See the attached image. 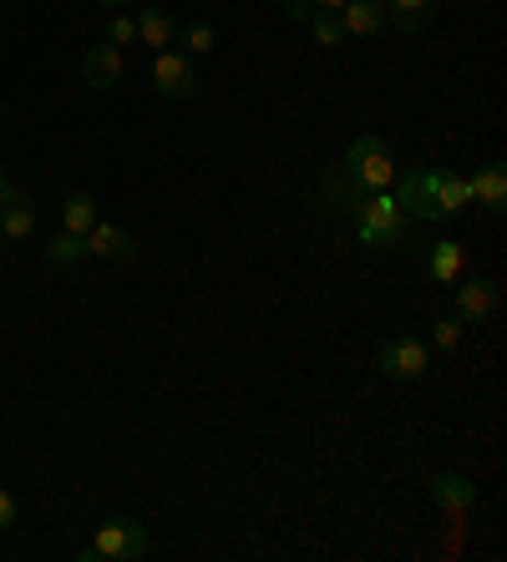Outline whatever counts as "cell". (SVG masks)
I'll return each instance as SVG.
<instances>
[{
  "label": "cell",
  "mask_w": 507,
  "mask_h": 562,
  "mask_svg": "<svg viewBox=\"0 0 507 562\" xmlns=\"http://www.w3.org/2000/svg\"><path fill=\"white\" fill-rule=\"evenodd\" d=\"M406 213H401V203L391 193H371L356 209V238L361 244H371V249H396L401 238H406Z\"/></svg>",
  "instance_id": "1"
},
{
  "label": "cell",
  "mask_w": 507,
  "mask_h": 562,
  "mask_svg": "<svg viewBox=\"0 0 507 562\" xmlns=\"http://www.w3.org/2000/svg\"><path fill=\"white\" fill-rule=\"evenodd\" d=\"M340 162H346V172L365 193H386V188L396 183V157H391V147L381 143V137H356Z\"/></svg>",
  "instance_id": "2"
},
{
  "label": "cell",
  "mask_w": 507,
  "mask_h": 562,
  "mask_svg": "<svg viewBox=\"0 0 507 562\" xmlns=\"http://www.w3.org/2000/svg\"><path fill=\"white\" fill-rule=\"evenodd\" d=\"M87 558H102V562H137V558H147V527L133 522V517H108V522L97 527Z\"/></svg>",
  "instance_id": "3"
},
{
  "label": "cell",
  "mask_w": 507,
  "mask_h": 562,
  "mask_svg": "<svg viewBox=\"0 0 507 562\" xmlns=\"http://www.w3.org/2000/svg\"><path fill=\"white\" fill-rule=\"evenodd\" d=\"M375 370L391 380H421L431 370V345L416 340V335H396L375 350Z\"/></svg>",
  "instance_id": "4"
},
{
  "label": "cell",
  "mask_w": 507,
  "mask_h": 562,
  "mask_svg": "<svg viewBox=\"0 0 507 562\" xmlns=\"http://www.w3.org/2000/svg\"><path fill=\"white\" fill-rule=\"evenodd\" d=\"M153 92L168 97V102H183V97L199 92V71H193V56L183 52H153Z\"/></svg>",
  "instance_id": "5"
},
{
  "label": "cell",
  "mask_w": 507,
  "mask_h": 562,
  "mask_svg": "<svg viewBox=\"0 0 507 562\" xmlns=\"http://www.w3.org/2000/svg\"><path fill=\"white\" fill-rule=\"evenodd\" d=\"M396 203L406 218H427V223H441L447 213H441V198H437V183H431V168H416L406 172L396 183Z\"/></svg>",
  "instance_id": "6"
},
{
  "label": "cell",
  "mask_w": 507,
  "mask_h": 562,
  "mask_svg": "<svg viewBox=\"0 0 507 562\" xmlns=\"http://www.w3.org/2000/svg\"><path fill=\"white\" fill-rule=\"evenodd\" d=\"M452 314L462 319V325H487V319L497 314V284L493 279H467V284H457Z\"/></svg>",
  "instance_id": "7"
},
{
  "label": "cell",
  "mask_w": 507,
  "mask_h": 562,
  "mask_svg": "<svg viewBox=\"0 0 507 562\" xmlns=\"http://www.w3.org/2000/svg\"><path fill=\"white\" fill-rule=\"evenodd\" d=\"M0 234L11 238V244H26L36 234V203H31V193L11 188V193L0 198Z\"/></svg>",
  "instance_id": "8"
},
{
  "label": "cell",
  "mask_w": 507,
  "mask_h": 562,
  "mask_svg": "<svg viewBox=\"0 0 507 562\" xmlns=\"http://www.w3.org/2000/svg\"><path fill=\"white\" fill-rule=\"evenodd\" d=\"M81 81H87L92 92H108V87L122 81V52L112 41H102V46H92V52L81 56Z\"/></svg>",
  "instance_id": "9"
},
{
  "label": "cell",
  "mask_w": 507,
  "mask_h": 562,
  "mask_svg": "<svg viewBox=\"0 0 507 562\" xmlns=\"http://www.w3.org/2000/svg\"><path fill=\"white\" fill-rule=\"evenodd\" d=\"M133 254H137V238L127 228H117V223L97 218L87 228V259H133Z\"/></svg>",
  "instance_id": "10"
},
{
  "label": "cell",
  "mask_w": 507,
  "mask_h": 562,
  "mask_svg": "<svg viewBox=\"0 0 507 562\" xmlns=\"http://www.w3.org/2000/svg\"><path fill=\"white\" fill-rule=\"evenodd\" d=\"M467 193L477 198L487 213H503L507 209V168L503 162H482V168L467 178Z\"/></svg>",
  "instance_id": "11"
},
{
  "label": "cell",
  "mask_w": 507,
  "mask_h": 562,
  "mask_svg": "<svg viewBox=\"0 0 507 562\" xmlns=\"http://www.w3.org/2000/svg\"><path fill=\"white\" fill-rule=\"evenodd\" d=\"M431 497H437L441 507H447L457 522H462V517L477 507V486H472L467 476H457V471H441L437 482H431Z\"/></svg>",
  "instance_id": "12"
},
{
  "label": "cell",
  "mask_w": 507,
  "mask_h": 562,
  "mask_svg": "<svg viewBox=\"0 0 507 562\" xmlns=\"http://www.w3.org/2000/svg\"><path fill=\"white\" fill-rule=\"evenodd\" d=\"M391 21H386V5H375V0H350L346 11H340V31L350 36H381Z\"/></svg>",
  "instance_id": "13"
},
{
  "label": "cell",
  "mask_w": 507,
  "mask_h": 562,
  "mask_svg": "<svg viewBox=\"0 0 507 562\" xmlns=\"http://www.w3.org/2000/svg\"><path fill=\"white\" fill-rule=\"evenodd\" d=\"M431 15H437V0H386V21L406 36H421L431 26Z\"/></svg>",
  "instance_id": "14"
},
{
  "label": "cell",
  "mask_w": 507,
  "mask_h": 562,
  "mask_svg": "<svg viewBox=\"0 0 507 562\" xmlns=\"http://www.w3.org/2000/svg\"><path fill=\"white\" fill-rule=\"evenodd\" d=\"M178 36V21L168 11H158V5H147L143 15H137V41H143L147 52H168Z\"/></svg>",
  "instance_id": "15"
},
{
  "label": "cell",
  "mask_w": 507,
  "mask_h": 562,
  "mask_svg": "<svg viewBox=\"0 0 507 562\" xmlns=\"http://www.w3.org/2000/svg\"><path fill=\"white\" fill-rule=\"evenodd\" d=\"M462 263H467V249L457 244V238H437L427 254V269L437 284H457V274H462Z\"/></svg>",
  "instance_id": "16"
},
{
  "label": "cell",
  "mask_w": 507,
  "mask_h": 562,
  "mask_svg": "<svg viewBox=\"0 0 507 562\" xmlns=\"http://www.w3.org/2000/svg\"><path fill=\"white\" fill-rule=\"evenodd\" d=\"M325 193H330V203H340L346 213H356V209L365 203V198H371V193H365V188L346 172V162H335V168L325 172Z\"/></svg>",
  "instance_id": "17"
},
{
  "label": "cell",
  "mask_w": 507,
  "mask_h": 562,
  "mask_svg": "<svg viewBox=\"0 0 507 562\" xmlns=\"http://www.w3.org/2000/svg\"><path fill=\"white\" fill-rule=\"evenodd\" d=\"M431 183H437V198H441V213H447V218H457V213L472 203L467 178H457L452 168H431Z\"/></svg>",
  "instance_id": "18"
},
{
  "label": "cell",
  "mask_w": 507,
  "mask_h": 562,
  "mask_svg": "<svg viewBox=\"0 0 507 562\" xmlns=\"http://www.w3.org/2000/svg\"><path fill=\"white\" fill-rule=\"evenodd\" d=\"M41 254H46V263H52V269H67V263L87 259V238H81V234H56L52 244H41Z\"/></svg>",
  "instance_id": "19"
},
{
  "label": "cell",
  "mask_w": 507,
  "mask_h": 562,
  "mask_svg": "<svg viewBox=\"0 0 507 562\" xmlns=\"http://www.w3.org/2000/svg\"><path fill=\"white\" fill-rule=\"evenodd\" d=\"M61 223H67V234L87 238V228L97 223V198L92 193H71L67 203H61Z\"/></svg>",
  "instance_id": "20"
},
{
  "label": "cell",
  "mask_w": 507,
  "mask_h": 562,
  "mask_svg": "<svg viewBox=\"0 0 507 562\" xmlns=\"http://www.w3.org/2000/svg\"><path fill=\"white\" fill-rule=\"evenodd\" d=\"M178 52H183V56H209V52H214V26H209V21H188V26H178Z\"/></svg>",
  "instance_id": "21"
},
{
  "label": "cell",
  "mask_w": 507,
  "mask_h": 562,
  "mask_svg": "<svg viewBox=\"0 0 507 562\" xmlns=\"http://www.w3.org/2000/svg\"><path fill=\"white\" fill-rule=\"evenodd\" d=\"M309 36L320 41V46H346V31H340V15H330V11H320V5H315V11H309Z\"/></svg>",
  "instance_id": "22"
},
{
  "label": "cell",
  "mask_w": 507,
  "mask_h": 562,
  "mask_svg": "<svg viewBox=\"0 0 507 562\" xmlns=\"http://www.w3.org/2000/svg\"><path fill=\"white\" fill-rule=\"evenodd\" d=\"M431 340H437V350H457V345H462V319H457V314H437Z\"/></svg>",
  "instance_id": "23"
},
{
  "label": "cell",
  "mask_w": 507,
  "mask_h": 562,
  "mask_svg": "<svg viewBox=\"0 0 507 562\" xmlns=\"http://www.w3.org/2000/svg\"><path fill=\"white\" fill-rule=\"evenodd\" d=\"M108 41L117 46V52H122V46H133V41H137V15H117V11H112V21H108Z\"/></svg>",
  "instance_id": "24"
},
{
  "label": "cell",
  "mask_w": 507,
  "mask_h": 562,
  "mask_svg": "<svg viewBox=\"0 0 507 562\" xmlns=\"http://www.w3.org/2000/svg\"><path fill=\"white\" fill-rule=\"evenodd\" d=\"M15 517H21V507H15V497L5 492V486H0V532H11Z\"/></svg>",
  "instance_id": "25"
},
{
  "label": "cell",
  "mask_w": 507,
  "mask_h": 562,
  "mask_svg": "<svg viewBox=\"0 0 507 562\" xmlns=\"http://www.w3.org/2000/svg\"><path fill=\"white\" fill-rule=\"evenodd\" d=\"M315 5H320V11H330V15H340L350 5V0H315Z\"/></svg>",
  "instance_id": "26"
},
{
  "label": "cell",
  "mask_w": 507,
  "mask_h": 562,
  "mask_svg": "<svg viewBox=\"0 0 507 562\" xmlns=\"http://www.w3.org/2000/svg\"><path fill=\"white\" fill-rule=\"evenodd\" d=\"M97 5H108V11H122V5H133V0H97Z\"/></svg>",
  "instance_id": "27"
},
{
  "label": "cell",
  "mask_w": 507,
  "mask_h": 562,
  "mask_svg": "<svg viewBox=\"0 0 507 562\" xmlns=\"http://www.w3.org/2000/svg\"><path fill=\"white\" fill-rule=\"evenodd\" d=\"M5 193H11V183H5V178H0V198H5Z\"/></svg>",
  "instance_id": "28"
},
{
  "label": "cell",
  "mask_w": 507,
  "mask_h": 562,
  "mask_svg": "<svg viewBox=\"0 0 507 562\" xmlns=\"http://www.w3.org/2000/svg\"><path fill=\"white\" fill-rule=\"evenodd\" d=\"M0 127H5V102H0Z\"/></svg>",
  "instance_id": "29"
},
{
  "label": "cell",
  "mask_w": 507,
  "mask_h": 562,
  "mask_svg": "<svg viewBox=\"0 0 507 562\" xmlns=\"http://www.w3.org/2000/svg\"><path fill=\"white\" fill-rule=\"evenodd\" d=\"M375 5H386V0H375Z\"/></svg>",
  "instance_id": "30"
}]
</instances>
